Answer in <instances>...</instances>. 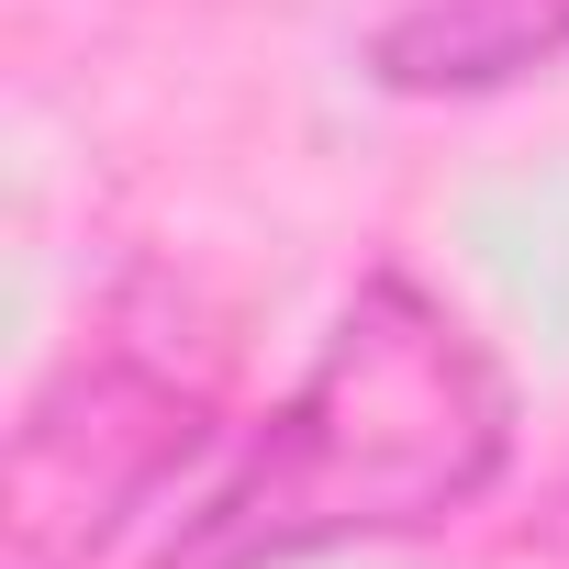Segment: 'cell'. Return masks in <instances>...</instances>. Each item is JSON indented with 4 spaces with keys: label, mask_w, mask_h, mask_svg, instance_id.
Segmentation results:
<instances>
[{
    "label": "cell",
    "mask_w": 569,
    "mask_h": 569,
    "mask_svg": "<svg viewBox=\"0 0 569 569\" xmlns=\"http://www.w3.org/2000/svg\"><path fill=\"white\" fill-rule=\"evenodd\" d=\"M513 391L491 347L413 279H369L246 469L179 525L168 569H279L347 536H413L491 491Z\"/></svg>",
    "instance_id": "1"
},
{
    "label": "cell",
    "mask_w": 569,
    "mask_h": 569,
    "mask_svg": "<svg viewBox=\"0 0 569 569\" xmlns=\"http://www.w3.org/2000/svg\"><path fill=\"white\" fill-rule=\"evenodd\" d=\"M201 380H179L146 336H90L23 413L12 469H0V536L12 569H90L123 513L190 458Z\"/></svg>",
    "instance_id": "2"
},
{
    "label": "cell",
    "mask_w": 569,
    "mask_h": 569,
    "mask_svg": "<svg viewBox=\"0 0 569 569\" xmlns=\"http://www.w3.org/2000/svg\"><path fill=\"white\" fill-rule=\"evenodd\" d=\"M569 57V0H413L380 34V68L402 90H480Z\"/></svg>",
    "instance_id": "3"
}]
</instances>
